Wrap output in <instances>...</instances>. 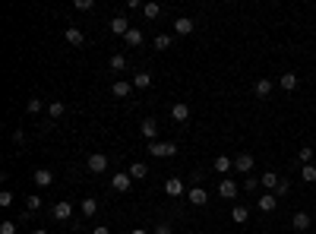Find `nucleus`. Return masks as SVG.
Instances as JSON below:
<instances>
[{"label": "nucleus", "instance_id": "nucleus-39", "mask_svg": "<svg viewBox=\"0 0 316 234\" xmlns=\"http://www.w3.org/2000/svg\"><path fill=\"white\" fill-rule=\"evenodd\" d=\"M155 234H171V225H168V222H161V225H155Z\"/></svg>", "mask_w": 316, "mask_h": 234}, {"label": "nucleus", "instance_id": "nucleus-30", "mask_svg": "<svg viewBox=\"0 0 316 234\" xmlns=\"http://www.w3.org/2000/svg\"><path fill=\"white\" fill-rule=\"evenodd\" d=\"M301 180L313 184V180H316V164H304V168H301Z\"/></svg>", "mask_w": 316, "mask_h": 234}, {"label": "nucleus", "instance_id": "nucleus-21", "mask_svg": "<svg viewBox=\"0 0 316 234\" xmlns=\"http://www.w3.org/2000/svg\"><path fill=\"white\" fill-rule=\"evenodd\" d=\"M253 92H256V98H269L272 95V79H256Z\"/></svg>", "mask_w": 316, "mask_h": 234}, {"label": "nucleus", "instance_id": "nucleus-12", "mask_svg": "<svg viewBox=\"0 0 316 234\" xmlns=\"http://www.w3.org/2000/svg\"><path fill=\"white\" fill-rule=\"evenodd\" d=\"M139 133L146 136L149 143H155V136H158V124H155V120H152V117H146V120H142V124H139Z\"/></svg>", "mask_w": 316, "mask_h": 234}, {"label": "nucleus", "instance_id": "nucleus-33", "mask_svg": "<svg viewBox=\"0 0 316 234\" xmlns=\"http://www.w3.org/2000/svg\"><path fill=\"white\" fill-rule=\"evenodd\" d=\"M25 108H29V114H38V111L45 108V101H41V98H29V101H25Z\"/></svg>", "mask_w": 316, "mask_h": 234}, {"label": "nucleus", "instance_id": "nucleus-38", "mask_svg": "<svg viewBox=\"0 0 316 234\" xmlns=\"http://www.w3.org/2000/svg\"><path fill=\"white\" fill-rule=\"evenodd\" d=\"M288 190H291V184H288V180H285V177H281V184L275 187V196H285V193H288Z\"/></svg>", "mask_w": 316, "mask_h": 234}, {"label": "nucleus", "instance_id": "nucleus-41", "mask_svg": "<svg viewBox=\"0 0 316 234\" xmlns=\"http://www.w3.org/2000/svg\"><path fill=\"white\" fill-rule=\"evenodd\" d=\"M92 234H111V228H101L98 225V228H92Z\"/></svg>", "mask_w": 316, "mask_h": 234}, {"label": "nucleus", "instance_id": "nucleus-11", "mask_svg": "<svg viewBox=\"0 0 316 234\" xmlns=\"http://www.w3.org/2000/svg\"><path fill=\"white\" fill-rule=\"evenodd\" d=\"M111 92H114V98H130V92H133V82H126V79H117L114 85H111Z\"/></svg>", "mask_w": 316, "mask_h": 234}, {"label": "nucleus", "instance_id": "nucleus-1", "mask_svg": "<svg viewBox=\"0 0 316 234\" xmlns=\"http://www.w3.org/2000/svg\"><path fill=\"white\" fill-rule=\"evenodd\" d=\"M149 152L155 155V158H174V155H177V146H174V143L155 140V143H149Z\"/></svg>", "mask_w": 316, "mask_h": 234}, {"label": "nucleus", "instance_id": "nucleus-37", "mask_svg": "<svg viewBox=\"0 0 316 234\" xmlns=\"http://www.w3.org/2000/svg\"><path fill=\"white\" fill-rule=\"evenodd\" d=\"M0 206H3V209H10V206H13V193H10V190L0 193Z\"/></svg>", "mask_w": 316, "mask_h": 234}, {"label": "nucleus", "instance_id": "nucleus-22", "mask_svg": "<svg viewBox=\"0 0 316 234\" xmlns=\"http://www.w3.org/2000/svg\"><path fill=\"white\" fill-rule=\"evenodd\" d=\"M142 16H146L149 22H152V19H158V16H161V6L155 3V0H149V3H142Z\"/></svg>", "mask_w": 316, "mask_h": 234}, {"label": "nucleus", "instance_id": "nucleus-2", "mask_svg": "<svg viewBox=\"0 0 316 234\" xmlns=\"http://www.w3.org/2000/svg\"><path fill=\"white\" fill-rule=\"evenodd\" d=\"M253 164H256V158H253L250 152H237L234 155V171H237V174H250Z\"/></svg>", "mask_w": 316, "mask_h": 234}, {"label": "nucleus", "instance_id": "nucleus-15", "mask_svg": "<svg viewBox=\"0 0 316 234\" xmlns=\"http://www.w3.org/2000/svg\"><path fill=\"white\" fill-rule=\"evenodd\" d=\"M212 168H215L218 174L225 177V174H231V171H234V158H228V155H218V158H215V164H212Z\"/></svg>", "mask_w": 316, "mask_h": 234}, {"label": "nucleus", "instance_id": "nucleus-43", "mask_svg": "<svg viewBox=\"0 0 316 234\" xmlns=\"http://www.w3.org/2000/svg\"><path fill=\"white\" fill-rule=\"evenodd\" d=\"M32 234H48V228H35V231H32Z\"/></svg>", "mask_w": 316, "mask_h": 234}, {"label": "nucleus", "instance_id": "nucleus-26", "mask_svg": "<svg viewBox=\"0 0 316 234\" xmlns=\"http://www.w3.org/2000/svg\"><path fill=\"white\" fill-rule=\"evenodd\" d=\"M231 219H234L237 225H244L247 219H250V209H247V206H241V203H237L234 209H231Z\"/></svg>", "mask_w": 316, "mask_h": 234}, {"label": "nucleus", "instance_id": "nucleus-24", "mask_svg": "<svg viewBox=\"0 0 316 234\" xmlns=\"http://www.w3.org/2000/svg\"><path fill=\"white\" fill-rule=\"evenodd\" d=\"M79 212L85 215V219H92V215L98 212V203H95V199H92V196H89V199H82V203H79Z\"/></svg>", "mask_w": 316, "mask_h": 234}, {"label": "nucleus", "instance_id": "nucleus-31", "mask_svg": "<svg viewBox=\"0 0 316 234\" xmlns=\"http://www.w3.org/2000/svg\"><path fill=\"white\" fill-rule=\"evenodd\" d=\"M297 161H301V164H313V149H310V146H304V149L297 152Z\"/></svg>", "mask_w": 316, "mask_h": 234}, {"label": "nucleus", "instance_id": "nucleus-20", "mask_svg": "<svg viewBox=\"0 0 316 234\" xmlns=\"http://www.w3.org/2000/svg\"><path fill=\"white\" fill-rule=\"evenodd\" d=\"M126 174H130L133 180H146V177H149V168H146V161H133Z\"/></svg>", "mask_w": 316, "mask_h": 234}, {"label": "nucleus", "instance_id": "nucleus-27", "mask_svg": "<svg viewBox=\"0 0 316 234\" xmlns=\"http://www.w3.org/2000/svg\"><path fill=\"white\" fill-rule=\"evenodd\" d=\"M126 45H130V48H136V45H142V29H136V25H133V29L130 32H126Z\"/></svg>", "mask_w": 316, "mask_h": 234}, {"label": "nucleus", "instance_id": "nucleus-35", "mask_svg": "<svg viewBox=\"0 0 316 234\" xmlns=\"http://www.w3.org/2000/svg\"><path fill=\"white\" fill-rule=\"evenodd\" d=\"M16 231H19V225H16V222H10V219H6L3 225H0V234H16Z\"/></svg>", "mask_w": 316, "mask_h": 234}, {"label": "nucleus", "instance_id": "nucleus-17", "mask_svg": "<svg viewBox=\"0 0 316 234\" xmlns=\"http://www.w3.org/2000/svg\"><path fill=\"white\" fill-rule=\"evenodd\" d=\"M278 184H281V177L275 174V171H266V174L259 177V187H266L269 193H275V187H278Z\"/></svg>", "mask_w": 316, "mask_h": 234}, {"label": "nucleus", "instance_id": "nucleus-5", "mask_svg": "<svg viewBox=\"0 0 316 234\" xmlns=\"http://www.w3.org/2000/svg\"><path fill=\"white\" fill-rule=\"evenodd\" d=\"M171 120L187 124V120H190V105H187V101H174V105H171Z\"/></svg>", "mask_w": 316, "mask_h": 234}, {"label": "nucleus", "instance_id": "nucleus-34", "mask_svg": "<svg viewBox=\"0 0 316 234\" xmlns=\"http://www.w3.org/2000/svg\"><path fill=\"white\" fill-rule=\"evenodd\" d=\"M256 187H259V177H250V174H247V180H244V193H253Z\"/></svg>", "mask_w": 316, "mask_h": 234}, {"label": "nucleus", "instance_id": "nucleus-29", "mask_svg": "<svg viewBox=\"0 0 316 234\" xmlns=\"http://www.w3.org/2000/svg\"><path fill=\"white\" fill-rule=\"evenodd\" d=\"M48 114L54 117V120L63 117V114H66V105H63V101H51V105H48Z\"/></svg>", "mask_w": 316, "mask_h": 234}, {"label": "nucleus", "instance_id": "nucleus-14", "mask_svg": "<svg viewBox=\"0 0 316 234\" xmlns=\"http://www.w3.org/2000/svg\"><path fill=\"white\" fill-rule=\"evenodd\" d=\"M63 38L70 41L73 48H82V45H85V35H82V29H76V25H70V29L63 32Z\"/></svg>", "mask_w": 316, "mask_h": 234}, {"label": "nucleus", "instance_id": "nucleus-7", "mask_svg": "<svg viewBox=\"0 0 316 234\" xmlns=\"http://www.w3.org/2000/svg\"><path fill=\"white\" fill-rule=\"evenodd\" d=\"M130 187H133V177H130V174H124V171L111 177V190H117V193H126Z\"/></svg>", "mask_w": 316, "mask_h": 234}, {"label": "nucleus", "instance_id": "nucleus-40", "mask_svg": "<svg viewBox=\"0 0 316 234\" xmlns=\"http://www.w3.org/2000/svg\"><path fill=\"white\" fill-rule=\"evenodd\" d=\"M76 10H92V0H76Z\"/></svg>", "mask_w": 316, "mask_h": 234}, {"label": "nucleus", "instance_id": "nucleus-18", "mask_svg": "<svg viewBox=\"0 0 316 234\" xmlns=\"http://www.w3.org/2000/svg\"><path fill=\"white\" fill-rule=\"evenodd\" d=\"M32 180H35V187H51L54 184V174H51L48 168H38L35 174H32Z\"/></svg>", "mask_w": 316, "mask_h": 234}, {"label": "nucleus", "instance_id": "nucleus-42", "mask_svg": "<svg viewBox=\"0 0 316 234\" xmlns=\"http://www.w3.org/2000/svg\"><path fill=\"white\" fill-rule=\"evenodd\" d=\"M130 234H149V231H146V228H133Z\"/></svg>", "mask_w": 316, "mask_h": 234}, {"label": "nucleus", "instance_id": "nucleus-3", "mask_svg": "<svg viewBox=\"0 0 316 234\" xmlns=\"http://www.w3.org/2000/svg\"><path fill=\"white\" fill-rule=\"evenodd\" d=\"M85 164H89L92 174H105V171H108V155H105V152H92Z\"/></svg>", "mask_w": 316, "mask_h": 234}, {"label": "nucleus", "instance_id": "nucleus-36", "mask_svg": "<svg viewBox=\"0 0 316 234\" xmlns=\"http://www.w3.org/2000/svg\"><path fill=\"white\" fill-rule=\"evenodd\" d=\"M155 48H158V51H168V48H171V35H158V38H155Z\"/></svg>", "mask_w": 316, "mask_h": 234}, {"label": "nucleus", "instance_id": "nucleus-13", "mask_svg": "<svg viewBox=\"0 0 316 234\" xmlns=\"http://www.w3.org/2000/svg\"><path fill=\"white\" fill-rule=\"evenodd\" d=\"M111 32H114V35H126V32L133 29L130 22H126V16H114V19H111V25H108Z\"/></svg>", "mask_w": 316, "mask_h": 234}, {"label": "nucleus", "instance_id": "nucleus-9", "mask_svg": "<svg viewBox=\"0 0 316 234\" xmlns=\"http://www.w3.org/2000/svg\"><path fill=\"white\" fill-rule=\"evenodd\" d=\"M275 206H278L275 193H262L259 199H256V209H259V212H275Z\"/></svg>", "mask_w": 316, "mask_h": 234}, {"label": "nucleus", "instance_id": "nucleus-19", "mask_svg": "<svg viewBox=\"0 0 316 234\" xmlns=\"http://www.w3.org/2000/svg\"><path fill=\"white\" fill-rule=\"evenodd\" d=\"M281 89H285V92H294L297 89V82H301V76H297V73H291V70H288V73H281Z\"/></svg>", "mask_w": 316, "mask_h": 234}, {"label": "nucleus", "instance_id": "nucleus-25", "mask_svg": "<svg viewBox=\"0 0 316 234\" xmlns=\"http://www.w3.org/2000/svg\"><path fill=\"white\" fill-rule=\"evenodd\" d=\"M294 228L297 231H307V228H310V212H294Z\"/></svg>", "mask_w": 316, "mask_h": 234}, {"label": "nucleus", "instance_id": "nucleus-4", "mask_svg": "<svg viewBox=\"0 0 316 234\" xmlns=\"http://www.w3.org/2000/svg\"><path fill=\"white\" fill-rule=\"evenodd\" d=\"M237 193H241V187H237L231 177H221L218 180V196L221 199H237Z\"/></svg>", "mask_w": 316, "mask_h": 234}, {"label": "nucleus", "instance_id": "nucleus-28", "mask_svg": "<svg viewBox=\"0 0 316 234\" xmlns=\"http://www.w3.org/2000/svg\"><path fill=\"white\" fill-rule=\"evenodd\" d=\"M108 64H111V70H114V73H124V70H126V57H124V54H114Z\"/></svg>", "mask_w": 316, "mask_h": 234}, {"label": "nucleus", "instance_id": "nucleus-10", "mask_svg": "<svg viewBox=\"0 0 316 234\" xmlns=\"http://www.w3.org/2000/svg\"><path fill=\"white\" fill-rule=\"evenodd\" d=\"M193 29H196V22L190 19V16H177V19H174V32H177V35H190Z\"/></svg>", "mask_w": 316, "mask_h": 234}, {"label": "nucleus", "instance_id": "nucleus-8", "mask_svg": "<svg viewBox=\"0 0 316 234\" xmlns=\"http://www.w3.org/2000/svg\"><path fill=\"white\" fill-rule=\"evenodd\" d=\"M165 193H168L171 199H181V196H184V180H181V177H168V180H165Z\"/></svg>", "mask_w": 316, "mask_h": 234}, {"label": "nucleus", "instance_id": "nucleus-23", "mask_svg": "<svg viewBox=\"0 0 316 234\" xmlns=\"http://www.w3.org/2000/svg\"><path fill=\"white\" fill-rule=\"evenodd\" d=\"M152 85V73H146V70H139L133 76V89H149Z\"/></svg>", "mask_w": 316, "mask_h": 234}, {"label": "nucleus", "instance_id": "nucleus-16", "mask_svg": "<svg viewBox=\"0 0 316 234\" xmlns=\"http://www.w3.org/2000/svg\"><path fill=\"white\" fill-rule=\"evenodd\" d=\"M187 199H190L193 206H206V203H209V193H206V190H202L199 184H196V187L190 190V193H187Z\"/></svg>", "mask_w": 316, "mask_h": 234}, {"label": "nucleus", "instance_id": "nucleus-32", "mask_svg": "<svg viewBox=\"0 0 316 234\" xmlns=\"http://www.w3.org/2000/svg\"><path fill=\"white\" fill-rule=\"evenodd\" d=\"M25 209H29V212H38V209H41V196L32 193L29 199H25Z\"/></svg>", "mask_w": 316, "mask_h": 234}, {"label": "nucleus", "instance_id": "nucleus-6", "mask_svg": "<svg viewBox=\"0 0 316 234\" xmlns=\"http://www.w3.org/2000/svg\"><path fill=\"white\" fill-rule=\"evenodd\" d=\"M51 215H54V222H70V215H73V203H54V209H51Z\"/></svg>", "mask_w": 316, "mask_h": 234}]
</instances>
